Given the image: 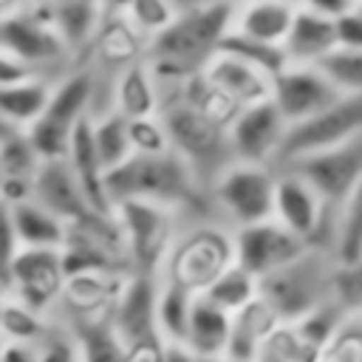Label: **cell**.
Wrapping results in <instances>:
<instances>
[{
  "mask_svg": "<svg viewBox=\"0 0 362 362\" xmlns=\"http://www.w3.org/2000/svg\"><path fill=\"white\" fill-rule=\"evenodd\" d=\"M119 8L124 14V20L147 42H153L158 34H164L175 23V17L181 11L178 3H167V0H130V3H122Z\"/></svg>",
  "mask_w": 362,
  "mask_h": 362,
  "instance_id": "obj_40",
  "label": "cell"
},
{
  "mask_svg": "<svg viewBox=\"0 0 362 362\" xmlns=\"http://www.w3.org/2000/svg\"><path fill=\"white\" fill-rule=\"evenodd\" d=\"M277 170H288L297 173L300 178H305L334 209L342 206V201L359 187L362 181V136L354 141H345L339 147L297 158L286 167Z\"/></svg>",
  "mask_w": 362,
  "mask_h": 362,
  "instance_id": "obj_12",
  "label": "cell"
},
{
  "mask_svg": "<svg viewBox=\"0 0 362 362\" xmlns=\"http://www.w3.org/2000/svg\"><path fill=\"white\" fill-rule=\"evenodd\" d=\"M130 252L133 274L161 277V269L181 235L175 226L181 212L156 204H122L113 209Z\"/></svg>",
  "mask_w": 362,
  "mask_h": 362,
  "instance_id": "obj_8",
  "label": "cell"
},
{
  "mask_svg": "<svg viewBox=\"0 0 362 362\" xmlns=\"http://www.w3.org/2000/svg\"><path fill=\"white\" fill-rule=\"evenodd\" d=\"M339 48L337 40V20L320 11L311 0L297 3L291 34L283 45L291 65H320L325 57H331Z\"/></svg>",
  "mask_w": 362,
  "mask_h": 362,
  "instance_id": "obj_19",
  "label": "cell"
},
{
  "mask_svg": "<svg viewBox=\"0 0 362 362\" xmlns=\"http://www.w3.org/2000/svg\"><path fill=\"white\" fill-rule=\"evenodd\" d=\"M51 325V317L37 314L34 308L23 305L14 297H3V317H0V331L3 342H20V345H37Z\"/></svg>",
  "mask_w": 362,
  "mask_h": 362,
  "instance_id": "obj_38",
  "label": "cell"
},
{
  "mask_svg": "<svg viewBox=\"0 0 362 362\" xmlns=\"http://www.w3.org/2000/svg\"><path fill=\"white\" fill-rule=\"evenodd\" d=\"M215 362H235V359H226V356H223V359H215Z\"/></svg>",
  "mask_w": 362,
  "mask_h": 362,
  "instance_id": "obj_49",
  "label": "cell"
},
{
  "mask_svg": "<svg viewBox=\"0 0 362 362\" xmlns=\"http://www.w3.org/2000/svg\"><path fill=\"white\" fill-rule=\"evenodd\" d=\"M308 249H314V246L300 240L294 232H288L274 218L266 221V223L235 229V257H238V266L246 269L249 274H255L257 280L286 269L288 263L303 257Z\"/></svg>",
  "mask_w": 362,
  "mask_h": 362,
  "instance_id": "obj_14",
  "label": "cell"
},
{
  "mask_svg": "<svg viewBox=\"0 0 362 362\" xmlns=\"http://www.w3.org/2000/svg\"><path fill=\"white\" fill-rule=\"evenodd\" d=\"M124 119H144L161 113V82L147 65V59L130 65L116 76L113 85V107Z\"/></svg>",
  "mask_w": 362,
  "mask_h": 362,
  "instance_id": "obj_26",
  "label": "cell"
},
{
  "mask_svg": "<svg viewBox=\"0 0 362 362\" xmlns=\"http://www.w3.org/2000/svg\"><path fill=\"white\" fill-rule=\"evenodd\" d=\"M158 283H161L158 277H147V274H130L124 280V288L110 314V322L119 339L124 342V348L164 339L158 334V320H156Z\"/></svg>",
  "mask_w": 362,
  "mask_h": 362,
  "instance_id": "obj_16",
  "label": "cell"
},
{
  "mask_svg": "<svg viewBox=\"0 0 362 362\" xmlns=\"http://www.w3.org/2000/svg\"><path fill=\"white\" fill-rule=\"evenodd\" d=\"M130 274H107V272H82L71 274L62 288V300L57 305L62 320H105L113 314V305L124 288Z\"/></svg>",
  "mask_w": 362,
  "mask_h": 362,
  "instance_id": "obj_18",
  "label": "cell"
},
{
  "mask_svg": "<svg viewBox=\"0 0 362 362\" xmlns=\"http://www.w3.org/2000/svg\"><path fill=\"white\" fill-rule=\"evenodd\" d=\"M93 48H96L99 62L105 68H113L116 76L147 57V40L124 20L119 6L105 8V20H102V28L96 34Z\"/></svg>",
  "mask_w": 362,
  "mask_h": 362,
  "instance_id": "obj_22",
  "label": "cell"
},
{
  "mask_svg": "<svg viewBox=\"0 0 362 362\" xmlns=\"http://www.w3.org/2000/svg\"><path fill=\"white\" fill-rule=\"evenodd\" d=\"M320 362H362V320L348 317Z\"/></svg>",
  "mask_w": 362,
  "mask_h": 362,
  "instance_id": "obj_45",
  "label": "cell"
},
{
  "mask_svg": "<svg viewBox=\"0 0 362 362\" xmlns=\"http://www.w3.org/2000/svg\"><path fill=\"white\" fill-rule=\"evenodd\" d=\"M93 102H96V71L76 68L54 79V96L45 110V119L59 122L65 127H76L79 122L96 116Z\"/></svg>",
  "mask_w": 362,
  "mask_h": 362,
  "instance_id": "obj_24",
  "label": "cell"
},
{
  "mask_svg": "<svg viewBox=\"0 0 362 362\" xmlns=\"http://www.w3.org/2000/svg\"><path fill=\"white\" fill-rule=\"evenodd\" d=\"M42 164L28 133L0 122V195L6 206L34 201V181Z\"/></svg>",
  "mask_w": 362,
  "mask_h": 362,
  "instance_id": "obj_17",
  "label": "cell"
},
{
  "mask_svg": "<svg viewBox=\"0 0 362 362\" xmlns=\"http://www.w3.org/2000/svg\"><path fill=\"white\" fill-rule=\"evenodd\" d=\"M334 303H337L348 317L362 320V260L339 263Z\"/></svg>",
  "mask_w": 362,
  "mask_h": 362,
  "instance_id": "obj_44",
  "label": "cell"
},
{
  "mask_svg": "<svg viewBox=\"0 0 362 362\" xmlns=\"http://www.w3.org/2000/svg\"><path fill=\"white\" fill-rule=\"evenodd\" d=\"M68 322V320H65ZM79 339L82 362H127V348L119 339L110 317L105 320H76L68 322Z\"/></svg>",
  "mask_w": 362,
  "mask_h": 362,
  "instance_id": "obj_34",
  "label": "cell"
},
{
  "mask_svg": "<svg viewBox=\"0 0 362 362\" xmlns=\"http://www.w3.org/2000/svg\"><path fill=\"white\" fill-rule=\"evenodd\" d=\"M359 136H362V93H345L337 105H331L320 116L288 127V136L283 141V150H280L274 170L286 167L297 158H305V156L339 147L345 141H354Z\"/></svg>",
  "mask_w": 362,
  "mask_h": 362,
  "instance_id": "obj_11",
  "label": "cell"
},
{
  "mask_svg": "<svg viewBox=\"0 0 362 362\" xmlns=\"http://www.w3.org/2000/svg\"><path fill=\"white\" fill-rule=\"evenodd\" d=\"M195 300H198V294H192L175 283H167V280L158 283L156 320H158V334L164 337L167 345H187Z\"/></svg>",
  "mask_w": 362,
  "mask_h": 362,
  "instance_id": "obj_32",
  "label": "cell"
},
{
  "mask_svg": "<svg viewBox=\"0 0 362 362\" xmlns=\"http://www.w3.org/2000/svg\"><path fill=\"white\" fill-rule=\"evenodd\" d=\"M288 127L291 124L286 122V116L272 99L243 107L238 122L229 127V144H232L235 161L274 167L280 158L283 141L288 136Z\"/></svg>",
  "mask_w": 362,
  "mask_h": 362,
  "instance_id": "obj_13",
  "label": "cell"
},
{
  "mask_svg": "<svg viewBox=\"0 0 362 362\" xmlns=\"http://www.w3.org/2000/svg\"><path fill=\"white\" fill-rule=\"evenodd\" d=\"M37 354H40V362H82V351L74 328L54 314L45 337L37 342Z\"/></svg>",
  "mask_w": 362,
  "mask_h": 362,
  "instance_id": "obj_42",
  "label": "cell"
},
{
  "mask_svg": "<svg viewBox=\"0 0 362 362\" xmlns=\"http://www.w3.org/2000/svg\"><path fill=\"white\" fill-rule=\"evenodd\" d=\"M218 54H232V57H238V59L249 62L252 68H257L260 74H266L272 82H274V79H277V76L291 65L283 48H272V45L252 42V40H246V37L235 34V31H229V34L223 37V42H221V51H218Z\"/></svg>",
  "mask_w": 362,
  "mask_h": 362,
  "instance_id": "obj_39",
  "label": "cell"
},
{
  "mask_svg": "<svg viewBox=\"0 0 362 362\" xmlns=\"http://www.w3.org/2000/svg\"><path fill=\"white\" fill-rule=\"evenodd\" d=\"M342 93H362V51L337 48L317 65Z\"/></svg>",
  "mask_w": 362,
  "mask_h": 362,
  "instance_id": "obj_43",
  "label": "cell"
},
{
  "mask_svg": "<svg viewBox=\"0 0 362 362\" xmlns=\"http://www.w3.org/2000/svg\"><path fill=\"white\" fill-rule=\"evenodd\" d=\"M334 255L339 257V263L362 260V181L337 209Z\"/></svg>",
  "mask_w": 362,
  "mask_h": 362,
  "instance_id": "obj_37",
  "label": "cell"
},
{
  "mask_svg": "<svg viewBox=\"0 0 362 362\" xmlns=\"http://www.w3.org/2000/svg\"><path fill=\"white\" fill-rule=\"evenodd\" d=\"M337 40H339V48L362 51V6H359V0L342 17H337Z\"/></svg>",
  "mask_w": 362,
  "mask_h": 362,
  "instance_id": "obj_46",
  "label": "cell"
},
{
  "mask_svg": "<svg viewBox=\"0 0 362 362\" xmlns=\"http://www.w3.org/2000/svg\"><path fill=\"white\" fill-rule=\"evenodd\" d=\"M167 362H198L184 345H170V351H167Z\"/></svg>",
  "mask_w": 362,
  "mask_h": 362,
  "instance_id": "obj_48",
  "label": "cell"
},
{
  "mask_svg": "<svg viewBox=\"0 0 362 362\" xmlns=\"http://www.w3.org/2000/svg\"><path fill=\"white\" fill-rule=\"evenodd\" d=\"M339 257L328 249H308L286 269L260 280V300L280 322H297L334 303Z\"/></svg>",
  "mask_w": 362,
  "mask_h": 362,
  "instance_id": "obj_4",
  "label": "cell"
},
{
  "mask_svg": "<svg viewBox=\"0 0 362 362\" xmlns=\"http://www.w3.org/2000/svg\"><path fill=\"white\" fill-rule=\"evenodd\" d=\"M34 201L40 206H45L48 212H54L57 218H62L65 223H74V221L96 212L88 201L76 173L71 170L68 158L42 164V170L34 181Z\"/></svg>",
  "mask_w": 362,
  "mask_h": 362,
  "instance_id": "obj_20",
  "label": "cell"
},
{
  "mask_svg": "<svg viewBox=\"0 0 362 362\" xmlns=\"http://www.w3.org/2000/svg\"><path fill=\"white\" fill-rule=\"evenodd\" d=\"M3 218L11 223L23 249H65L68 223L37 201H25L17 206L3 204Z\"/></svg>",
  "mask_w": 362,
  "mask_h": 362,
  "instance_id": "obj_25",
  "label": "cell"
},
{
  "mask_svg": "<svg viewBox=\"0 0 362 362\" xmlns=\"http://www.w3.org/2000/svg\"><path fill=\"white\" fill-rule=\"evenodd\" d=\"M0 54H8L42 76V68L71 57L68 45L51 25L45 3L0 6Z\"/></svg>",
  "mask_w": 362,
  "mask_h": 362,
  "instance_id": "obj_7",
  "label": "cell"
},
{
  "mask_svg": "<svg viewBox=\"0 0 362 362\" xmlns=\"http://www.w3.org/2000/svg\"><path fill=\"white\" fill-rule=\"evenodd\" d=\"M178 85H181V93L187 96V102L195 105L206 119H212L223 130H229L238 122V116L243 113V105L235 96H229L223 88L209 82L204 74H198V76H192L187 82H178Z\"/></svg>",
  "mask_w": 362,
  "mask_h": 362,
  "instance_id": "obj_33",
  "label": "cell"
},
{
  "mask_svg": "<svg viewBox=\"0 0 362 362\" xmlns=\"http://www.w3.org/2000/svg\"><path fill=\"white\" fill-rule=\"evenodd\" d=\"M93 144L99 153V161L105 167V173L122 167L130 156V130H127V119L116 110H105L93 116Z\"/></svg>",
  "mask_w": 362,
  "mask_h": 362,
  "instance_id": "obj_35",
  "label": "cell"
},
{
  "mask_svg": "<svg viewBox=\"0 0 362 362\" xmlns=\"http://www.w3.org/2000/svg\"><path fill=\"white\" fill-rule=\"evenodd\" d=\"M277 325H280V320L274 317V311L257 297L249 308H243L240 314L232 317V339H229L226 359H235V362H257L263 342L269 339V334Z\"/></svg>",
  "mask_w": 362,
  "mask_h": 362,
  "instance_id": "obj_31",
  "label": "cell"
},
{
  "mask_svg": "<svg viewBox=\"0 0 362 362\" xmlns=\"http://www.w3.org/2000/svg\"><path fill=\"white\" fill-rule=\"evenodd\" d=\"M235 263V232L218 218L198 221L189 229H181L158 280L175 283L201 297Z\"/></svg>",
  "mask_w": 362,
  "mask_h": 362,
  "instance_id": "obj_5",
  "label": "cell"
},
{
  "mask_svg": "<svg viewBox=\"0 0 362 362\" xmlns=\"http://www.w3.org/2000/svg\"><path fill=\"white\" fill-rule=\"evenodd\" d=\"M127 130H130L133 156H167V153H173V141H170V133H167L161 113L144 116V119H127Z\"/></svg>",
  "mask_w": 362,
  "mask_h": 362,
  "instance_id": "obj_41",
  "label": "cell"
},
{
  "mask_svg": "<svg viewBox=\"0 0 362 362\" xmlns=\"http://www.w3.org/2000/svg\"><path fill=\"white\" fill-rule=\"evenodd\" d=\"M204 76L209 82H215L218 88H223L229 96H235L243 107L272 99V79L232 54H218L206 65Z\"/></svg>",
  "mask_w": 362,
  "mask_h": 362,
  "instance_id": "obj_28",
  "label": "cell"
},
{
  "mask_svg": "<svg viewBox=\"0 0 362 362\" xmlns=\"http://www.w3.org/2000/svg\"><path fill=\"white\" fill-rule=\"evenodd\" d=\"M274 198H277V170L263 164H243V161L226 167L209 189V204L215 218L226 223L232 232L272 221Z\"/></svg>",
  "mask_w": 362,
  "mask_h": 362,
  "instance_id": "obj_6",
  "label": "cell"
},
{
  "mask_svg": "<svg viewBox=\"0 0 362 362\" xmlns=\"http://www.w3.org/2000/svg\"><path fill=\"white\" fill-rule=\"evenodd\" d=\"M297 3L283 0H257V3H235L232 31L272 48H283L291 25H294Z\"/></svg>",
  "mask_w": 362,
  "mask_h": 362,
  "instance_id": "obj_21",
  "label": "cell"
},
{
  "mask_svg": "<svg viewBox=\"0 0 362 362\" xmlns=\"http://www.w3.org/2000/svg\"><path fill=\"white\" fill-rule=\"evenodd\" d=\"M105 8L99 3H45V14L71 54L96 42V34L105 20Z\"/></svg>",
  "mask_w": 362,
  "mask_h": 362,
  "instance_id": "obj_30",
  "label": "cell"
},
{
  "mask_svg": "<svg viewBox=\"0 0 362 362\" xmlns=\"http://www.w3.org/2000/svg\"><path fill=\"white\" fill-rule=\"evenodd\" d=\"M105 187L113 209L122 204H156L181 215L187 209H198L201 204L212 209L206 189L175 153L130 156L122 167L107 173Z\"/></svg>",
  "mask_w": 362,
  "mask_h": 362,
  "instance_id": "obj_2",
  "label": "cell"
},
{
  "mask_svg": "<svg viewBox=\"0 0 362 362\" xmlns=\"http://www.w3.org/2000/svg\"><path fill=\"white\" fill-rule=\"evenodd\" d=\"M342 96L345 93L317 65H288L272 82V102L280 107L291 127L320 116Z\"/></svg>",
  "mask_w": 362,
  "mask_h": 362,
  "instance_id": "obj_15",
  "label": "cell"
},
{
  "mask_svg": "<svg viewBox=\"0 0 362 362\" xmlns=\"http://www.w3.org/2000/svg\"><path fill=\"white\" fill-rule=\"evenodd\" d=\"M232 339V314L209 303L206 297L195 300L192 320H189V334H187V351L198 362H215L223 359L229 351Z\"/></svg>",
  "mask_w": 362,
  "mask_h": 362,
  "instance_id": "obj_23",
  "label": "cell"
},
{
  "mask_svg": "<svg viewBox=\"0 0 362 362\" xmlns=\"http://www.w3.org/2000/svg\"><path fill=\"white\" fill-rule=\"evenodd\" d=\"M54 96V82L48 76H34L17 85H6L0 88V119L3 124H14L28 130L31 124H37Z\"/></svg>",
  "mask_w": 362,
  "mask_h": 362,
  "instance_id": "obj_29",
  "label": "cell"
},
{
  "mask_svg": "<svg viewBox=\"0 0 362 362\" xmlns=\"http://www.w3.org/2000/svg\"><path fill=\"white\" fill-rule=\"evenodd\" d=\"M65 280L62 249H20L3 266V297H14L37 314L51 317L62 300Z\"/></svg>",
  "mask_w": 362,
  "mask_h": 362,
  "instance_id": "obj_10",
  "label": "cell"
},
{
  "mask_svg": "<svg viewBox=\"0 0 362 362\" xmlns=\"http://www.w3.org/2000/svg\"><path fill=\"white\" fill-rule=\"evenodd\" d=\"M274 221L283 223L288 232H294L308 246L334 252L337 209L297 173L277 170Z\"/></svg>",
  "mask_w": 362,
  "mask_h": 362,
  "instance_id": "obj_9",
  "label": "cell"
},
{
  "mask_svg": "<svg viewBox=\"0 0 362 362\" xmlns=\"http://www.w3.org/2000/svg\"><path fill=\"white\" fill-rule=\"evenodd\" d=\"M359 6H362V3H359Z\"/></svg>",
  "mask_w": 362,
  "mask_h": 362,
  "instance_id": "obj_50",
  "label": "cell"
},
{
  "mask_svg": "<svg viewBox=\"0 0 362 362\" xmlns=\"http://www.w3.org/2000/svg\"><path fill=\"white\" fill-rule=\"evenodd\" d=\"M3 362H40L37 345H20V342H3Z\"/></svg>",
  "mask_w": 362,
  "mask_h": 362,
  "instance_id": "obj_47",
  "label": "cell"
},
{
  "mask_svg": "<svg viewBox=\"0 0 362 362\" xmlns=\"http://www.w3.org/2000/svg\"><path fill=\"white\" fill-rule=\"evenodd\" d=\"M175 23L147 42V65L161 85H178L206 71L232 31L235 3H178Z\"/></svg>",
  "mask_w": 362,
  "mask_h": 362,
  "instance_id": "obj_1",
  "label": "cell"
},
{
  "mask_svg": "<svg viewBox=\"0 0 362 362\" xmlns=\"http://www.w3.org/2000/svg\"><path fill=\"white\" fill-rule=\"evenodd\" d=\"M68 164L76 173L90 206L96 212H113L110 198H107V187H105L107 173H105V167L99 161V153H96V144H93V116L76 124L71 153H68Z\"/></svg>",
  "mask_w": 362,
  "mask_h": 362,
  "instance_id": "obj_27",
  "label": "cell"
},
{
  "mask_svg": "<svg viewBox=\"0 0 362 362\" xmlns=\"http://www.w3.org/2000/svg\"><path fill=\"white\" fill-rule=\"evenodd\" d=\"M201 297H206L209 303H215L218 308H223L226 314L235 317V314H240L243 308H249V305L260 297V280L235 263V266H232L223 277H218V280L209 286V291L201 294Z\"/></svg>",
  "mask_w": 362,
  "mask_h": 362,
  "instance_id": "obj_36",
  "label": "cell"
},
{
  "mask_svg": "<svg viewBox=\"0 0 362 362\" xmlns=\"http://www.w3.org/2000/svg\"><path fill=\"white\" fill-rule=\"evenodd\" d=\"M161 119L167 124L173 153L192 170V175L209 195L221 173L235 164L229 130L189 105L181 93V85H161Z\"/></svg>",
  "mask_w": 362,
  "mask_h": 362,
  "instance_id": "obj_3",
  "label": "cell"
}]
</instances>
